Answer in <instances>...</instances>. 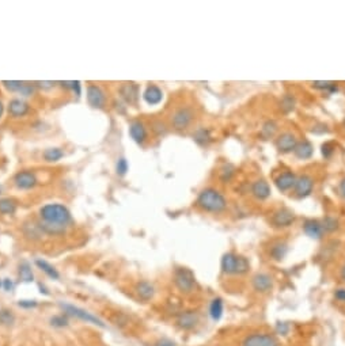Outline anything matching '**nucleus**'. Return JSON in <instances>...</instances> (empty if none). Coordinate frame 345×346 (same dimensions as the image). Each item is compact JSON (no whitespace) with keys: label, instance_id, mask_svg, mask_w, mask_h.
<instances>
[{"label":"nucleus","instance_id":"ddd939ff","mask_svg":"<svg viewBox=\"0 0 345 346\" xmlns=\"http://www.w3.org/2000/svg\"><path fill=\"white\" fill-rule=\"evenodd\" d=\"M199 313L196 311H185V312H181L177 318V326L181 330H192L194 327L197 326L199 323Z\"/></svg>","mask_w":345,"mask_h":346},{"label":"nucleus","instance_id":"3c124183","mask_svg":"<svg viewBox=\"0 0 345 346\" xmlns=\"http://www.w3.org/2000/svg\"><path fill=\"white\" fill-rule=\"evenodd\" d=\"M339 193H340V196L344 197L345 198V178H343V179H341V182H340Z\"/></svg>","mask_w":345,"mask_h":346},{"label":"nucleus","instance_id":"412c9836","mask_svg":"<svg viewBox=\"0 0 345 346\" xmlns=\"http://www.w3.org/2000/svg\"><path fill=\"white\" fill-rule=\"evenodd\" d=\"M143 98H144V101H146L147 104L154 106V104H158L162 102V99H163V92H162V90H160L158 86L150 85L147 86V88L144 90Z\"/></svg>","mask_w":345,"mask_h":346},{"label":"nucleus","instance_id":"423d86ee","mask_svg":"<svg viewBox=\"0 0 345 346\" xmlns=\"http://www.w3.org/2000/svg\"><path fill=\"white\" fill-rule=\"evenodd\" d=\"M273 277L271 275H268L265 272H259L253 276L252 278V287L256 292L259 294H268L273 289Z\"/></svg>","mask_w":345,"mask_h":346},{"label":"nucleus","instance_id":"6ab92c4d","mask_svg":"<svg viewBox=\"0 0 345 346\" xmlns=\"http://www.w3.org/2000/svg\"><path fill=\"white\" fill-rule=\"evenodd\" d=\"M252 194L259 201H264L271 196V186L264 179H257L252 185Z\"/></svg>","mask_w":345,"mask_h":346},{"label":"nucleus","instance_id":"4be33fe9","mask_svg":"<svg viewBox=\"0 0 345 346\" xmlns=\"http://www.w3.org/2000/svg\"><path fill=\"white\" fill-rule=\"evenodd\" d=\"M288 254V244L284 241H277L275 242L269 248V257L273 261H283Z\"/></svg>","mask_w":345,"mask_h":346},{"label":"nucleus","instance_id":"a19ab883","mask_svg":"<svg viewBox=\"0 0 345 346\" xmlns=\"http://www.w3.org/2000/svg\"><path fill=\"white\" fill-rule=\"evenodd\" d=\"M232 174H234V167L230 166V164H227V166H224V167L222 169V171H220V178H222L223 181H230Z\"/></svg>","mask_w":345,"mask_h":346},{"label":"nucleus","instance_id":"f8f14e48","mask_svg":"<svg viewBox=\"0 0 345 346\" xmlns=\"http://www.w3.org/2000/svg\"><path fill=\"white\" fill-rule=\"evenodd\" d=\"M87 101L90 106H93L94 109H102L105 106L106 98L105 94L101 90L98 86L90 85L87 87Z\"/></svg>","mask_w":345,"mask_h":346},{"label":"nucleus","instance_id":"f704fd0d","mask_svg":"<svg viewBox=\"0 0 345 346\" xmlns=\"http://www.w3.org/2000/svg\"><path fill=\"white\" fill-rule=\"evenodd\" d=\"M14 320H15V316L10 310H6V308L0 310V325L1 326H11Z\"/></svg>","mask_w":345,"mask_h":346},{"label":"nucleus","instance_id":"7c9ffc66","mask_svg":"<svg viewBox=\"0 0 345 346\" xmlns=\"http://www.w3.org/2000/svg\"><path fill=\"white\" fill-rule=\"evenodd\" d=\"M64 156V152L61 148H48L45 152H44V159L47 162H59L61 157Z\"/></svg>","mask_w":345,"mask_h":346},{"label":"nucleus","instance_id":"c03bdc74","mask_svg":"<svg viewBox=\"0 0 345 346\" xmlns=\"http://www.w3.org/2000/svg\"><path fill=\"white\" fill-rule=\"evenodd\" d=\"M67 323H68V320H67L64 316H54V318H52V325H53V326L63 327L67 326Z\"/></svg>","mask_w":345,"mask_h":346},{"label":"nucleus","instance_id":"c85d7f7f","mask_svg":"<svg viewBox=\"0 0 345 346\" xmlns=\"http://www.w3.org/2000/svg\"><path fill=\"white\" fill-rule=\"evenodd\" d=\"M17 212V203L13 198H0V213L14 215Z\"/></svg>","mask_w":345,"mask_h":346},{"label":"nucleus","instance_id":"864d4df0","mask_svg":"<svg viewBox=\"0 0 345 346\" xmlns=\"http://www.w3.org/2000/svg\"><path fill=\"white\" fill-rule=\"evenodd\" d=\"M341 278L345 281V266L343 269H341Z\"/></svg>","mask_w":345,"mask_h":346},{"label":"nucleus","instance_id":"dca6fc26","mask_svg":"<svg viewBox=\"0 0 345 346\" xmlns=\"http://www.w3.org/2000/svg\"><path fill=\"white\" fill-rule=\"evenodd\" d=\"M303 231L307 236H310L312 239H321L325 231L322 228V223L319 220H314V219H307L303 223Z\"/></svg>","mask_w":345,"mask_h":346},{"label":"nucleus","instance_id":"f3484780","mask_svg":"<svg viewBox=\"0 0 345 346\" xmlns=\"http://www.w3.org/2000/svg\"><path fill=\"white\" fill-rule=\"evenodd\" d=\"M129 135L133 138V141L138 144L146 143L147 138H148V133L144 124L141 121H133L129 125Z\"/></svg>","mask_w":345,"mask_h":346},{"label":"nucleus","instance_id":"ea45409f","mask_svg":"<svg viewBox=\"0 0 345 346\" xmlns=\"http://www.w3.org/2000/svg\"><path fill=\"white\" fill-rule=\"evenodd\" d=\"M321 148H322V155H324V157L329 159V157L333 155V152H334V144L330 143V141H328V143L322 144Z\"/></svg>","mask_w":345,"mask_h":346},{"label":"nucleus","instance_id":"393cba45","mask_svg":"<svg viewBox=\"0 0 345 346\" xmlns=\"http://www.w3.org/2000/svg\"><path fill=\"white\" fill-rule=\"evenodd\" d=\"M223 312H224V303H223V300L220 297L212 299L211 304H209V316L212 318V320L218 322V320L222 319Z\"/></svg>","mask_w":345,"mask_h":346},{"label":"nucleus","instance_id":"4c0bfd02","mask_svg":"<svg viewBox=\"0 0 345 346\" xmlns=\"http://www.w3.org/2000/svg\"><path fill=\"white\" fill-rule=\"evenodd\" d=\"M23 85H25V82H18V80H10V82L4 80L3 82V86L6 87L7 90H10V91L13 92H19Z\"/></svg>","mask_w":345,"mask_h":346},{"label":"nucleus","instance_id":"a878e982","mask_svg":"<svg viewBox=\"0 0 345 346\" xmlns=\"http://www.w3.org/2000/svg\"><path fill=\"white\" fill-rule=\"evenodd\" d=\"M23 232L30 239H40L41 234H44L40 227V223H26L23 225Z\"/></svg>","mask_w":345,"mask_h":346},{"label":"nucleus","instance_id":"6e6552de","mask_svg":"<svg viewBox=\"0 0 345 346\" xmlns=\"http://www.w3.org/2000/svg\"><path fill=\"white\" fill-rule=\"evenodd\" d=\"M271 222H272L273 227H276V228H287L295 222V215L288 208H280L276 212H273Z\"/></svg>","mask_w":345,"mask_h":346},{"label":"nucleus","instance_id":"a18cd8bd","mask_svg":"<svg viewBox=\"0 0 345 346\" xmlns=\"http://www.w3.org/2000/svg\"><path fill=\"white\" fill-rule=\"evenodd\" d=\"M334 299L340 303H345V288H339L334 291Z\"/></svg>","mask_w":345,"mask_h":346},{"label":"nucleus","instance_id":"4d7b16f0","mask_svg":"<svg viewBox=\"0 0 345 346\" xmlns=\"http://www.w3.org/2000/svg\"><path fill=\"white\" fill-rule=\"evenodd\" d=\"M148 346H151V345H148ZM153 346H155V345H153Z\"/></svg>","mask_w":345,"mask_h":346},{"label":"nucleus","instance_id":"0eeeda50","mask_svg":"<svg viewBox=\"0 0 345 346\" xmlns=\"http://www.w3.org/2000/svg\"><path fill=\"white\" fill-rule=\"evenodd\" d=\"M314 189V179L311 176L303 174L296 178V182L293 185V194L298 198H306L312 193Z\"/></svg>","mask_w":345,"mask_h":346},{"label":"nucleus","instance_id":"39448f33","mask_svg":"<svg viewBox=\"0 0 345 346\" xmlns=\"http://www.w3.org/2000/svg\"><path fill=\"white\" fill-rule=\"evenodd\" d=\"M194 120V111L189 106H182L172 114V125L177 131L188 129Z\"/></svg>","mask_w":345,"mask_h":346},{"label":"nucleus","instance_id":"5701e85b","mask_svg":"<svg viewBox=\"0 0 345 346\" xmlns=\"http://www.w3.org/2000/svg\"><path fill=\"white\" fill-rule=\"evenodd\" d=\"M293 154L298 159H302V160H306V159H310L314 154V147L312 144L309 141V140H303V141H298L295 150H293Z\"/></svg>","mask_w":345,"mask_h":346},{"label":"nucleus","instance_id":"20e7f679","mask_svg":"<svg viewBox=\"0 0 345 346\" xmlns=\"http://www.w3.org/2000/svg\"><path fill=\"white\" fill-rule=\"evenodd\" d=\"M241 346H280V341L276 334L252 333L242 340Z\"/></svg>","mask_w":345,"mask_h":346},{"label":"nucleus","instance_id":"c9c22d12","mask_svg":"<svg viewBox=\"0 0 345 346\" xmlns=\"http://www.w3.org/2000/svg\"><path fill=\"white\" fill-rule=\"evenodd\" d=\"M321 223H322V228H324L325 232H333V231H336V229L339 228V222L334 217H332V216L325 217Z\"/></svg>","mask_w":345,"mask_h":346},{"label":"nucleus","instance_id":"603ef678","mask_svg":"<svg viewBox=\"0 0 345 346\" xmlns=\"http://www.w3.org/2000/svg\"><path fill=\"white\" fill-rule=\"evenodd\" d=\"M3 287H4L6 291H11V289H13V282L8 280V278H6V280H4V284H3Z\"/></svg>","mask_w":345,"mask_h":346},{"label":"nucleus","instance_id":"8fccbe9b","mask_svg":"<svg viewBox=\"0 0 345 346\" xmlns=\"http://www.w3.org/2000/svg\"><path fill=\"white\" fill-rule=\"evenodd\" d=\"M155 346H175V344H174L172 341L163 338V340L158 341V342H156V345H155Z\"/></svg>","mask_w":345,"mask_h":346},{"label":"nucleus","instance_id":"7ed1b4c3","mask_svg":"<svg viewBox=\"0 0 345 346\" xmlns=\"http://www.w3.org/2000/svg\"><path fill=\"white\" fill-rule=\"evenodd\" d=\"M174 284L182 294H192L196 287L194 273L188 268H177L174 270Z\"/></svg>","mask_w":345,"mask_h":346},{"label":"nucleus","instance_id":"5fc2aeb1","mask_svg":"<svg viewBox=\"0 0 345 346\" xmlns=\"http://www.w3.org/2000/svg\"><path fill=\"white\" fill-rule=\"evenodd\" d=\"M3 110H4V107H3V104L0 102V117L3 116Z\"/></svg>","mask_w":345,"mask_h":346},{"label":"nucleus","instance_id":"09e8293b","mask_svg":"<svg viewBox=\"0 0 345 346\" xmlns=\"http://www.w3.org/2000/svg\"><path fill=\"white\" fill-rule=\"evenodd\" d=\"M154 131L156 132L158 135H165L166 133V126L163 122H156V128H154Z\"/></svg>","mask_w":345,"mask_h":346},{"label":"nucleus","instance_id":"c756f323","mask_svg":"<svg viewBox=\"0 0 345 346\" xmlns=\"http://www.w3.org/2000/svg\"><path fill=\"white\" fill-rule=\"evenodd\" d=\"M35 265L38 266V268L45 273V275H48L51 278H53V280H57L60 276L59 273H57V270L52 266V265H49L47 261H42V260H37L35 261Z\"/></svg>","mask_w":345,"mask_h":346},{"label":"nucleus","instance_id":"aec40b11","mask_svg":"<svg viewBox=\"0 0 345 346\" xmlns=\"http://www.w3.org/2000/svg\"><path fill=\"white\" fill-rule=\"evenodd\" d=\"M29 109H30L29 104L25 102L23 99H13L8 104V113H10L11 117H23L29 113Z\"/></svg>","mask_w":345,"mask_h":346},{"label":"nucleus","instance_id":"6e6d98bb","mask_svg":"<svg viewBox=\"0 0 345 346\" xmlns=\"http://www.w3.org/2000/svg\"><path fill=\"white\" fill-rule=\"evenodd\" d=\"M0 193H1V188H0Z\"/></svg>","mask_w":345,"mask_h":346},{"label":"nucleus","instance_id":"cd10ccee","mask_svg":"<svg viewBox=\"0 0 345 346\" xmlns=\"http://www.w3.org/2000/svg\"><path fill=\"white\" fill-rule=\"evenodd\" d=\"M312 88H315V90H321V91H328L329 94H333V92H336L337 90H339V86H337V83H334V82H324V80H318V82H312L311 83Z\"/></svg>","mask_w":345,"mask_h":346},{"label":"nucleus","instance_id":"a211bd4d","mask_svg":"<svg viewBox=\"0 0 345 346\" xmlns=\"http://www.w3.org/2000/svg\"><path fill=\"white\" fill-rule=\"evenodd\" d=\"M296 178H298V176L295 175L293 173L286 171V173L280 174V175L275 179V185H276V188H277L280 191H287V190L293 189V185L296 182Z\"/></svg>","mask_w":345,"mask_h":346},{"label":"nucleus","instance_id":"473e14b6","mask_svg":"<svg viewBox=\"0 0 345 346\" xmlns=\"http://www.w3.org/2000/svg\"><path fill=\"white\" fill-rule=\"evenodd\" d=\"M19 278L25 282H30L33 281L34 276L32 272V268L27 262H22L19 265Z\"/></svg>","mask_w":345,"mask_h":346},{"label":"nucleus","instance_id":"79ce46f5","mask_svg":"<svg viewBox=\"0 0 345 346\" xmlns=\"http://www.w3.org/2000/svg\"><path fill=\"white\" fill-rule=\"evenodd\" d=\"M293 104H295V101H293V98L290 97V95L284 97V99L281 101V107L286 111L292 110V109H293Z\"/></svg>","mask_w":345,"mask_h":346},{"label":"nucleus","instance_id":"9d476101","mask_svg":"<svg viewBox=\"0 0 345 346\" xmlns=\"http://www.w3.org/2000/svg\"><path fill=\"white\" fill-rule=\"evenodd\" d=\"M14 182H15V186L18 189L22 190H29L33 189L34 186L37 185V176L34 173L29 170H23L19 171L18 174H15L14 176Z\"/></svg>","mask_w":345,"mask_h":346},{"label":"nucleus","instance_id":"de8ad7c7","mask_svg":"<svg viewBox=\"0 0 345 346\" xmlns=\"http://www.w3.org/2000/svg\"><path fill=\"white\" fill-rule=\"evenodd\" d=\"M35 85L41 87V88H45V90H49V88H53L54 82H37Z\"/></svg>","mask_w":345,"mask_h":346},{"label":"nucleus","instance_id":"49530a36","mask_svg":"<svg viewBox=\"0 0 345 346\" xmlns=\"http://www.w3.org/2000/svg\"><path fill=\"white\" fill-rule=\"evenodd\" d=\"M18 304H19V307H23V308H32L37 306V303H35L34 300H22L19 301Z\"/></svg>","mask_w":345,"mask_h":346},{"label":"nucleus","instance_id":"2f4dec72","mask_svg":"<svg viewBox=\"0 0 345 346\" xmlns=\"http://www.w3.org/2000/svg\"><path fill=\"white\" fill-rule=\"evenodd\" d=\"M276 132H277V124L275 121H266L261 129V136L268 140V138H273L276 135Z\"/></svg>","mask_w":345,"mask_h":346},{"label":"nucleus","instance_id":"1a4fd4ad","mask_svg":"<svg viewBox=\"0 0 345 346\" xmlns=\"http://www.w3.org/2000/svg\"><path fill=\"white\" fill-rule=\"evenodd\" d=\"M296 144H298V138H296V136H295L292 132H283V133L279 135L277 138H276V148H277L281 154L293 152Z\"/></svg>","mask_w":345,"mask_h":346},{"label":"nucleus","instance_id":"f03ea898","mask_svg":"<svg viewBox=\"0 0 345 346\" xmlns=\"http://www.w3.org/2000/svg\"><path fill=\"white\" fill-rule=\"evenodd\" d=\"M40 217L42 223L52 225H63L68 227L72 223V216L67 207L61 204H48L40 209Z\"/></svg>","mask_w":345,"mask_h":346},{"label":"nucleus","instance_id":"f257e3e1","mask_svg":"<svg viewBox=\"0 0 345 346\" xmlns=\"http://www.w3.org/2000/svg\"><path fill=\"white\" fill-rule=\"evenodd\" d=\"M196 205L204 212L220 213L227 208V200L219 190L207 188L200 191L199 197L196 200Z\"/></svg>","mask_w":345,"mask_h":346},{"label":"nucleus","instance_id":"37998d69","mask_svg":"<svg viewBox=\"0 0 345 346\" xmlns=\"http://www.w3.org/2000/svg\"><path fill=\"white\" fill-rule=\"evenodd\" d=\"M20 94L22 95H25V97H29V95H32L34 92V85H29V83H26L25 82V85L22 86V88H20Z\"/></svg>","mask_w":345,"mask_h":346},{"label":"nucleus","instance_id":"9b49d317","mask_svg":"<svg viewBox=\"0 0 345 346\" xmlns=\"http://www.w3.org/2000/svg\"><path fill=\"white\" fill-rule=\"evenodd\" d=\"M120 95L128 104H136L139 99V86L133 82L122 83L120 87Z\"/></svg>","mask_w":345,"mask_h":346},{"label":"nucleus","instance_id":"4468645a","mask_svg":"<svg viewBox=\"0 0 345 346\" xmlns=\"http://www.w3.org/2000/svg\"><path fill=\"white\" fill-rule=\"evenodd\" d=\"M61 307L64 308L69 315H73V316H76V318H79V319L90 322V323H93V325H98V326L101 327L105 326V325L102 323V320H100L97 316H94V315H91V313L86 312V311L82 310V308L75 307V306H69V304H63Z\"/></svg>","mask_w":345,"mask_h":346},{"label":"nucleus","instance_id":"72a5a7b5","mask_svg":"<svg viewBox=\"0 0 345 346\" xmlns=\"http://www.w3.org/2000/svg\"><path fill=\"white\" fill-rule=\"evenodd\" d=\"M250 270V262L247 258L238 255V261H237V270H235V275L243 276L246 273H249Z\"/></svg>","mask_w":345,"mask_h":346},{"label":"nucleus","instance_id":"2eb2a0df","mask_svg":"<svg viewBox=\"0 0 345 346\" xmlns=\"http://www.w3.org/2000/svg\"><path fill=\"white\" fill-rule=\"evenodd\" d=\"M237 261H238V255L232 251H228L226 254L222 257V261H220V269H222V273L226 276H234L235 275V270H237Z\"/></svg>","mask_w":345,"mask_h":346},{"label":"nucleus","instance_id":"58836bf2","mask_svg":"<svg viewBox=\"0 0 345 346\" xmlns=\"http://www.w3.org/2000/svg\"><path fill=\"white\" fill-rule=\"evenodd\" d=\"M128 169H129L128 160H126L125 157H120L119 160H117V164H116V171H117V174H119V175H125Z\"/></svg>","mask_w":345,"mask_h":346},{"label":"nucleus","instance_id":"b1692460","mask_svg":"<svg viewBox=\"0 0 345 346\" xmlns=\"http://www.w3.org/2000/svg\"><path fill=\"white\" fill-rule=\"evenodd\" d=\"M136 294L143 301L151 300L155 294V288L151 282L148 281H140L139 284L136 285Z\"/></svg>","mask_w":345,"mask_h":346},{"label":"nucleus","instance_id":"bb28decb","mask_svg":"<svg viewBox=\"0 0 345 346\" xmlns=\"http://www.w3.org/2000/svg\"><path fill=\"white\" fill-rule=\"evenodd\" d=\"M193 138H194V141L199 145H208V144L211 143V140H212V136H211V131L209 129L200 128V129L194 132Z\"/></svg>","mask_w":345,"mask_h":346},{"label":"nucleus","instance_id":"13d9d810","mask_svg":"<svg viewBox=\"0 0 345 346\" xmlns=\"http://www.w3.org/2000/svg\"><path fill=\"white\" fill-rule=\"evenodd\" d=\"M0 287H1V284H0Z\"/></svg>","mask_w":345,"mask_h":346},{"label":"nucleus","instance_id":"e433bc0d","mask_svg":"<svg viewBox=\"0 0 345 346\" xmlns=\"http://www.w3.org/2000/svg\"><path fill=\"white\" fill-rule=\"evenodd\" d=\"M275 331H276V334L280 335V337H287V335H290L291 326H290L287 322H279V323H276Z\"/></svg>","mask_w":345,"mask_h":346}]
</instances>
